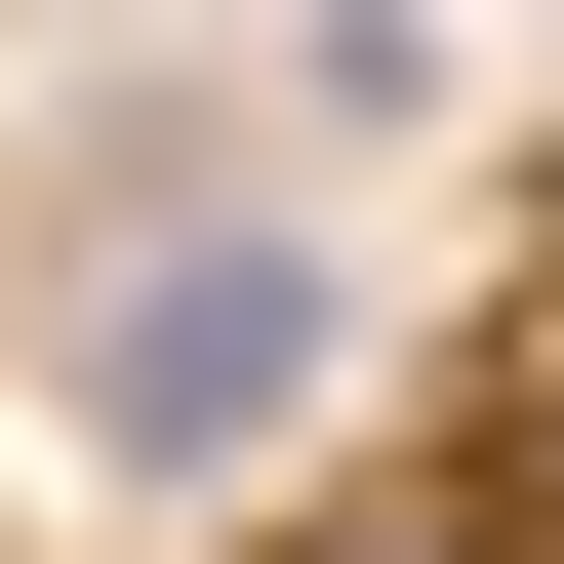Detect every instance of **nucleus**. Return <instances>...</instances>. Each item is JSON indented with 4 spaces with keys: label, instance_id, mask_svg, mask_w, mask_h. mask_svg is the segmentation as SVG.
<instances>
[{
    "label": "nucleus",
    "instance_id": "1",
    "mask_svg": "<svg viewBox=\"0 0 564 564\" xmlns=\"http://www.w3.org/2000/svg\"><path fill=\"white\" fill-rule=\"evenodd\" d=\"M323 364H364V282H323V202H242V162H121L82 242H41V444H121V484H282Z\"/></svg>",
    "mask_w": 564,
    "mask_h": 564
}]
</instances>
